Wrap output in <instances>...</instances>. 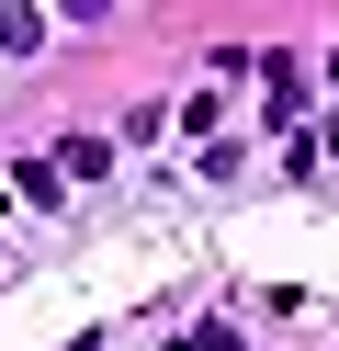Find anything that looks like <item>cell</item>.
<instances>
[{"label":"cell","instance_id":"2","mask_svg":"<svg viewBox=\"0 0 339 351\" xmlns=\"http://www.w3.org/2000/svg\"><path fill=\"white\" fill-rule=\"evenodd\" d=\"M57 170H68V182H102V170H113V136H68Z\"/></svg>","mask_w":339,"mask_h":351},{"label":"cell","instance_id":"3","mask_svg":"<svg viewBox=\"0 0 339 351\" xmlns=\"http://www.w3.org/2000/svg\"><path fill=\"white\" fill-rule=\"evenodd\" d=\"M12 193H23V204H57V193H68V170H57V159H23V182H12Z\"/></svg>","mask_w":339,"mask_h":351},{"label":"cell","instance_id":"4","mask_svg":"<svg viewBox=\"0 0 339 351\" xmlns=\"http://www.w3.org/2000/svg\"><path fill=\"white\" fill-rule=\"evenodd\" d=\"M0 215H12V182H0Z\"/></svg>","mask_w":339,"mask_h":351},{"label":"cell","instance_id":"1","mask_svg":"<svg viewBox=\"0 0 339 351\" xmlns=\"http://www.w3.org/2000/svg\"><path fill=\"white\" fill-rule=\"evenodd\" d=\"M260 80H271V91H260V114H271V125L305 114V69H294V57H260Z\"/></svg>","mask_w":339,"mask_h":351}]
</instances>
